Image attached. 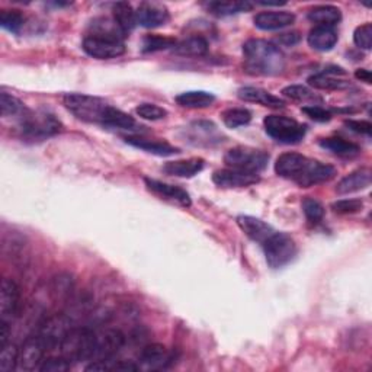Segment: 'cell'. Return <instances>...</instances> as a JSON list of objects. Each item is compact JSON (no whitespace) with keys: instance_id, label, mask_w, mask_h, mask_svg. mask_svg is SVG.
<instances>
[{"instance_id":"cell-1","label":"cell","mask_w":372,"mask_h":372,"mask_svg":"<svg viewBox=\"0 0 372 372\" xmlns=\"http://www.w3.org/2000/svg\"><path fill=\"white\" fill-rule=\"evenodd\" d=\"M275 172L301 188H310L332 181L336 169L332 164L309 159L300 153H284L275 163Z\"/></svg>"},{"instance_id":"cell-2","label":"cell","mask_w":372,"mask_h":372,"mask_svg":"<svg viewBox=\"0 0 372 372\" xmlns=\"http://www.w3.org/2000/svg\"><path fill=\"white\" fill-rule=\"evenodd\" d=\"M246 70L257 76H277L285 70V56L269 41L249 39L243 46Z\"/></svg>"},{"instance_id":"cell-3","label":"cell","mask_w":372,"mask_h":372,"mask_svg":"<svg viewBox=\"0 0 372 372\" xmlns=\"http://www.w3.org/2000/svg\"><path fill=\"white\" fill-rule=\"evenodd\" d=\"M64 106L77 119L99 124L105 127L112 106L96 96H89L84 93H68L64 96Z\"/></svg>"},{"instance_id":"cell-4","label":"cell","mask_w":372,"mask_h":372,"mask_svg":"<svg viewBox=\"0 0 372 372\" xmlns=\"http://www.w3.org/2000/svg\"><path fill=\"white\" fill-rule=\"evenodd\" d=\"M96 346V333L88 327L72 329L60 344L61 356L73 364L92 361Z\"/></svg>"},{"instance_id":"cell-5","label":"cell","mask_w":372,"mask_h":372,"mask_svg":"<svg viewBox=\"0 0 372 372\" xmlns=\"http://www.w3.org/2000/svg\"><path fill=\"white\" fill-rule=\"evenodd\" d=\"M61 122L47 111H26L21 118L19 130L26 140H46L61 131Z\"/></svg>"},{"instance_id":"cell-6","label":"cell","mask_w":372,"mask_h":372,"mask_svg":"<svg viewBox=\"0 0 372 372\" xmlns=\"http://www.w3.org/2000/svg\"><path fill=\"white\" fill-rule=\"evenodd\" d=\"M224 161L230 169L257 175L268 166L269 155L264 150L240 146L230 148L224 156Z\"/></svg>"},{"instance_id":"cell-7","label":"cell","mask_w":372,"mask_h":372,"mask_svg":"<svg viewBox=\"0 0 372 372\" xmlns=\"http://www.w3.org/2000/svg\"><path fill=\"white\" fill-rule=\"evenodd\" d=\"M266 134L275 141L282 144H297L302 141L307 128L302 124L282 115H269L264 119Z\"/></svg>"},{"instance_id":"cell-8","label":"cell","mask_w":372,"mask_h":372,"mask_svg":"<svg viewBox=\"0 0 372 372\" xmlns=\"http://www.w3.org/2000/svg\"><path fill=\"white\" fill-rule=\"evenodd\" d=\"M262 246H264L268 265L273 269L288 265L297 255V244L286 233L275 231Z\"/></svg>"},{"instance_id":"cell-9","label":"cell","mask_w":372,"mask_h":372,"mask_svg":"<svg viewBox=\"0 0 372 372\" xmlns=\"http://www.w3.org/2000/svg\"><path fill=\"white\" fill-rule=\"evenodd\" d=\"M73 329L70 317L66 314H54L39 324L38 337L44 343L47 351H52L60 348L61 342L67 336V333Z\"/></svg>"},{"instance_id":"cell-10","label":"cell","mask_w":372,"mask_h":372,"mask_svg":"<svg viewBox=\"0 0 372 372\" xmlns=\"http://www.w3.org/2000/svg\"><path fill=\"white\" fill-rule=\"evenodd\" d=\"M84 51L88 56L98 59V60H109L117 59L126 52V46L124 41L117 38L109 37H101V35H88L84 39Z\"/></svg>"},{"instance_id":"cell-11","label":"cell","mask_w":372,"mask_h":372,"mask_svg":"<svg viewBox=\"0 0 372 372\" xmlns=\"http://www.w3.org/2000/svg\"><path fill=\"white\" fill-rule=\"evenodd\" d=\"M124 343H126V336L117 329H108L96 335V346L92 361L114 360V356L122 349Z\"/></svg>"},{"instance_id":"cell-12","label":"cell","mask_w":372,"mask_h":372,"mask_svg":"<svg viewBox=\"0 0 372 372\" xmlns=\"http://www.w3.org/2000/svg\"><path fill=\"white\" fill-rule=\"evenodd\" d=\"M47 348L41 342L38 335L31 336L25 340L22 348L19 349L18 369L21 371H35L39 369L44 362V355Z\"/></svg>"},{"instance_id":"cell-13","label":"cell","mask_w":372,"mask_h":372,"mask_svg":"<svg viewBox=\"0 0 372 372\" xmlns=\"http://www.w3.org/2000/svg\"><path fill=\"white\" fill-rule=\"evenodd\" d=\"M144 182H146V186L150 192H153L155 195L160 197L164 201L176 204L179 206H184V208H189V206L192 205L189 194L182 188H179L176 185L164 184V182H160V181H156V179H150V177H146Z\"/></svg>"},{"instance_id":"cell-14","label":"cell","mask_w":372,"mask_h":372,"mask_svg":"<svg viewBox=\"0 0 372 372\" xmlns=\"http://www.w3.org/2000/svg\"><path fill=\"white\" fill-rule=\"evenodd\" d=\"M19 309V286L15 281L5 278L0 288V320L10 323Z\"/></svg>"},{"instance_id":"cell-15","label":"cell","mask_w":372,"mask_h":372,"mask_svg":"<svg viewBox=\"0 0 372 372\" xmlns=\"http://www.w3.org/2000/svg\"><path fill=\"white\" fill-rule=\"evenodd\" d=\"M137 23L144 28H159L170 19L169 10L159 3H141L135 10Z\"/></svg>"},{"instance_id":"cell-16","label":"cell","mask_w":372,"mask_h":372,"mask_svg":"<svg viewBox=\"0 0 372 372\" xmlns=\"http://www.w3.org/2000/svg\"><path fill=\"white\" fill-rule=\"evenodd\" d=\"M260 181L259 175L246 173L236 169H222L213 175V182L219 188H247Z\"/></svg>"},{"instance_id":"cell-17","label":"cell","mask_w":372,"mask_h":372,"mask_svg":"<svg viewBox=\"0 0 372 372\" xmlns=\"http://www.w3.org/2000/svg\"><path fill=\"white\" fill-rule=\"evenodd\" d=\"M237 226L247 237L260 244H264L275 233V230L268 223H265L264 219L252 215H239Z\"/></svg>"},{"instance_id":"cell-18","label":"cell","mask_w":372,"mask_h":372,"mask_svg":"<svg viewBox=\"0 0 372 372\" xmlns=\"http://www.w3.org/2000/svg\"><path fill=\"white\" fill-rule=\"evenodd\" d=\"M139 361L148 369H163L172 364L173 358L163 344L151 343L141 349Z\"/></svg>"},{"instance_id":"cell-19","label":"cell","mask_w":372,"mask_h":372,"mask_svg":"<svg viewBox=\"0 0 372 372\" xmlns=\"http://www.w3.org/2000/svg\"><path fill=\"white\" fill-rule=\"evenodd\" d=\"M295 22V15L291 12H260L255 17V25L264 31H277L286 28Z\"/></svg>"},{"instance_id":"cell-20","label":"cell","mask_w":372,"mask_h":372,"mask_svg":"<svg viewBox=\"0 0 372 372\" xmlns=\"http://www.w3.org/2000/svg\"><path fill=\"white\" fill-rule=\"evenodd\" d=\"M237 96L244 102H253V104L266 106V108H284L285 106V102L281 98L260 88H253V86L242 88L239 89Z\"/></svg>"},{"instance_id":"cell-21","label":"cell","mask_w":372,"mask_h":372,"mask_svg":"<svg viewBox=\"0 0 372 372\" xmlns=\"http://www.w3.org/2000/svg\"><path fill=\"white\" fill-rule=\"evenodd\" d=\"M126 143L135 147V148L144 150V151H147V153L161 156V157H166V156H172V155L179 153L177 147H173L166 141L148 140V139H143V137H133V135L126 137Z\"/></svg>"},{"instance_id":"cell-22","label":"cell","mask_w":372,"mask_h":372,"mask_svg":"<svg viewBox=\"0 0 372 372\" xmlns=\"http://www.w3.org/2000/svg\"><path fill=\"white\" fill-rule=\"evenodd\" d=\"M205 161L202 159H188V160H175L168 161L163 166V172L169 176L177 177H194L204 169Z\"/></svg>"},{"instance_id":"cell-23","label":"cell","mask_w":372,"mask_h":372,"mask_svg":"<svg viewBox=\"0 0 372 372\" xmlns=\"http://www.w3.org/2000/svg\"><path fill=\"white\" fill-rule=\"evenodd\" d=\"M369 185H371V170L360 169L342 179V181L337 184V192L340 195H348V194H353V192L364 190Z\"/></svg>"},{"instance_id":"cell-24","label":"cell","mask_w":372,"mask_h":372,"mask_svg":"<svg viewBox=\"0 0 372 372\" xmlns=\"http://www.w3.org/2000/svg\"><path fill=\"white\" fill-rule=\"evenodd\" d=\"M309 19L317 26H326V28H333L342 21V12L339 8L332 5L315 6L309 12Z\"/></svg>"},{"instance_id":"cell-25","label":"cell","mask_w":372,"mask_h":372,"mask_svg":"<svg viewBox=\"0 0 372 372\" xmlns=\"http://www.w3.org/2000/svg\"><path fill=\"white\" fill-rule=\"evenodd\" d=\"M337 43V32L333 28L315 26L309 34V44L317 51H330Z\"/></svg>"},{"instance_id":"cell-26","label":"cell","mask_w":372,"mask_h":372,"mask_svg":"<svg viewBox=\"0 0 372 372\" xmlns=\"http://www.w3.org/2000/svg\"><path fill=\"white\" fill-rule=\"evenodd\" d=\"M176 102L182 108L202 109V108L211 106L215 102V96L210 92H205V90H189V92H184L181 95H177Z\"/></svg>"},{"instance_id":"cell-27","label":"cell","mask_w":372,"mask_h":372,"mask_svg":"<svg viewBox=\"0 0 372 372\" xmlns=\"http://www.w3.org/2000/svg\"><path fill=\"white\" fill-rule=\"evenodd\" d=\"M173 51L184 57H202L208 52V41L204 37H189L181 43H176Z\"/></svg>"},{"instance_id":"cell-28","label":"cell","mask_w":372,"mask_h":372,"mask_svg":"<svg viewBox=\"0 0 372 372\" xmlns=\"http://www.w3.org/2000/svg\"><path fill=\"white\" fill-rule=\"evenodd\" d=\"M112 15L114 21L119 26V30L124 32V35H128L137 25V18H135V10L133 6L127 2H118L114 3L112 6Z\"/></svg>"},{"instance_id":"cell-29","label":"cell","mask_w":372,"mask_h":372,"mask_svg":"<svg viewBox=\"0 0 372 372\" xmlns=\"http://www.w3.org/2000/svg\"><path fill=\"white\" fill-rule=\"evenodd\" d=\"M320 147H323L324 150H329L330 153H333L340 157H353L361 153L360 146L352 141L343 140L340 139V137H329V139H322Z\"/></svg>"},{"instance_id":"cell-30","label":"cell","mask_w":372,"mask_h":372,"mask_svg":"<svg viewBox=\"0 0 372 372\" xmlns=\"http://www.w3.org/2000/svg\"><path fill=\"white\" fill-rule=\"evenodd\" d=\"M309 85L314 89L320 90H342L351 86L349 81L342 80L339 77H335L327 73H319L309 77Z\"/></svg>"},{"instance_id":"cell-31","label":"cell","mask_w":372,"mask_h":372,"mask_svg":"<svg viewBox=\"0 0 372 372\" xmlns=\"http://www.w3.org/2000/svg\"><path fill=\"white\" fill-rule=\"evenodd\" d=\"M206 8L217 17H230L236 15V13L246 12L252 9V3L249 2H210L206 3Z\"/></svg>"},{"instance_id":"cell-32","label":"cell","mask_w":372,"mask_h":372,"mask_svg":"<svg viewBox=\"0 0 372 372\" xmlns=\"http://www.w3.org/2000/svg\"><path fill=\"white\" fill-rule=\"evenodd\" d=\"M92 35H101V37H109V38H117V39H124L126 35L119 30V26L114 19L109 18H99L95 19L92 22Z\"/></svg>"},{"instance_id":"cell-33","label":"cell","mask_w":372,"mask_h":372,"mask_svg":"<svg viewBox=\"0 0 372 372\" xmlns=\"http://www.w3.org/2000/svg\"><path fill=\"white\" fill-rule=\"evenodd\" d=\"M223 121L228 128H239L247 126L252 121L251 111L244 108H230L223 112Z\"/></svg>"},{"instance_id":"cell-34","label":"cell","mask_w":372,"mask_h":372,"mask_svg":"<svg viewBox=\"0 0 372 372\" xmlns=\"http://www.w3.org/2000/svg\"><path fill=\"white\" fill-rule=\"evenodd\" d=\"M0 106H2V117L5 118L8 117L22 118L25 112L28 111L19 99H17L15 96H12L6 92H2V95H0Z\"/></svg>"},{"instance_id":"cell-35","label":"cell","mask_w":372,"mask_h":372,"mask_svg":"<svg viewBox=\"0 0 372 372\" xmlns=\"http://www.w3.org/2000/svg\"><path fill=\"white\" fill-rule=\"evenodd\" d=\"M25 23V18L19 10L15 9H5L0 12V26L3 30L18 34Z\"/></svg>"},{"instance_id":"cell-36","label":"cell","mask_w":372,"mask_h":372,"mask_svg":"<svg viewBox=\"0 0 372 372\" xmlns=\"http://www.w3.org/2000/svg\"><path fill=\"white\" fill-rule=\"evenodd\" d=\"M175 46H176V41L173 38L151 34V35L144 37L141 50H143V52H156V51L173 48Z\"/></svg>"},{"instance_id":"cell-37","label":"cell","mask_w":372,"mask_h":372,"mask_svg":"<svg viewBox=\"0 0 372 372\" xmlns=\"http://www.w3.org/2000/svg\"><path fill=\"white\" fill-rule=\"evenodd\" d=\"M282 95L288 99H293L297 102H322L320 96H317L314 92H311L306 86H300V85H293V86H286L282 90Z\"/></svg>"},{"instance_id":"cell-38","label":"cell","mask_w":372,"mask_h":372,"mask_svg":"<svg viewBox=\"0 0 372 372\" xmlns=\"http://www.w3.org/2000/svg\"><path fill=\"white\" fill-rule=\"evenodd\" d=\"M189 133H192V139L197 140V144L202 141L210 144L214 140L213 135L217 134V130L211 122H195L189 127Z\"/></svg>"},{"instance_id":"cell-39","label":"cell","mask_w":372,"mask_h":372,"mask_svg":"<svg viewBox=\"0 0 372 372\" xmlns=\"http://www.w3.org/2000/svg\"><path fill=\"white\" fill-rule=\"evenodd\" d=\"M18 358H19V349L17 344L8 343L6 346L0 351V371L10 372L12 369H17Z\"/></svg>"},{"instance_id":"cell-40","label":"cell","mask_w":372,"mask_h":372,"mask_svg":"<svg viewBox=\"0 0 372 372\" xmlns=\"http://www.w3.org/2000/svg\"><path fill=\"white\" fill-rule=\"evenodd\" d=\"M302 211L310 224H319L324 217V206L314 198L306 197L302 199Z\"/></svg>"},{"instance_id":"cell-41","label":"cell","mask_w":372,"mask_h":372,"mask_svg":"<svg viewBox=\"0 0 372 372\" xmlns=\"http://www.w3.org/2000/svg\"><path fill=\"white\" fill-rule=\"evenodd\" d=\"M135 112L140 118L147 121H160L168 117V111L156 104H140L135 108Z\"/></svg>"},{"instance_id":"cell-42","label":"cell","mask_w":372,"mask_h":372,"mask_svg":"<svg viewBox=\"0 0 372 372\" xmlns=\"http://www.w3.org/2000/svg\"><path fill=\"white\" fill-rule=\"evenodd\" d=\"M353 41L355 46L360 47L362 50H371L372 47V25L371 23H364L361 26H358L353 32Z\"/></svg>"},{"instance_id":"cell-43","label":"cell","mask_w":372,"mask_h":372,"mask_svg":"<svg viewBox=\"0 0 372 372\" xmlns=\"http://www.w3.org/2000/svg\"><path fill=\"white\" fill-rule=\"evenodd\" d=\"M70 368H72V364L60 355V356H52V358H48V360H44L39 371H43V372H66Z\"/></svg>"},{"instance_id":"cell-44","label":"cell","mask_w":372,"mask_h":372,"mask_svg":"<svg viewBox=\"0 0 372 372\" xmlns=\"http://www.w3.org/2000/svg\"><path fill=\"white\" fill-rule=\"evenodd\" d=\"M364 202L361 199H340L332 204V210L337 214H355L361 211Z\"/></svg>"},{"instance_id":"cell-45","label":"cell","mask_w":372,"mask_h":372,"mask_svg":"<svg viewBox=\"0 0 372 372\" xmlns=\"http://www.w3.org/2000/svg\"><path fill=\"white\" fill-rule=\"evenodd\" d=\"M302 112H304L309 118L317 121V122H329L332 119V112L327 111V109L319 106V105H310L302 108Z\"/></svg>"},{"instance_id":"cell-46","label":"cell","mask_w":372,"mask_h":372,"mask_svg":"<svg viewBox=\"0 0 372 372\" xmlns=\"http://www.w3.org/2000/svg\"><path fill=\"white\" fill-rule=\"evenodd\" d=\"M344 126H346L349 130L358 133V134H364V135H371L372 126L369 121H356V119H346L344 121Z\"/></svg>"},{"instance_id":"cell-47","label":"cell","mask_w":372,"mask_h":372,"mask_svg":"<svg viewBox=\"0 0 372 372\" xmlns=\"http://www.w3.org/2000/svg\"><path fill=\"white\" fill-rule=\"evenodd\" d=\"M72 281L68 277H59L56 280V285H54V293H56L59 297H66L72 293Z\"/></svg>"},{"instance_id":"cell-48","label":"cell","mask_w":372,"mask_h":372,"mask_svg":"<svg viewBox=\"0 0 372 372\" xmlns=\"http://www.w3.org/2000/svg\"><path fill=\"white\" fill-rule=\"evenodd\" d=\"M300 41V35L298 32H291V34H282L280 38H278V43L281 46H285V47H293L295 46Z\"/></svg>"},{"instance_id":"cell-49","label":"cell","mask_w":372,"mask_h":372,"mask_svg":"<svg viewBox=\"0 0 372 372\" xmlns=\"http://www.w3.org/2000/svg\"><path fill=\"white\" fill-rule=\"evenodd\" d=\"M355 77L358 80H361V81H365V84H371V80H372V76H371V72L366 70V68H358V70L355 72Z\"/></svg>"},{"instance_id":"cell-50","label":"cell","mask_w":372,"mask_h":372,"mask_svg":"<svg viewBox=\"0 0 372 372\" xmlns=\"http://www.w3.org/2000/svg\"><path fill=\"white\" fill-rule=\"evenodd\" d=\"M259 5H262V6H282V5H285V2H259Z\"/></svg>"}]
</instances>
